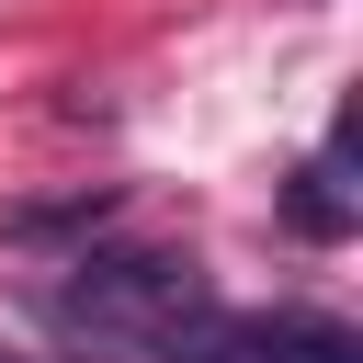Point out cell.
<instances>
[{
  "mask_svg": "<svg viewBox=\"0 0 363 363\" xmlns=\"http://www.w3.org/2000/svg\"><path fill=\"white\" fill-rule=\"evenodd\" d=\"M57 329H79V340H113V352H159L182 318H204L216 295H204V272L182 261V250H91L57 295Z\"/></svg>",
  "mask_w": 363,
  "mask_h": 363,
  "instance_id": "cell-1",
  "label": "cell"
},
{
  "mask_svg": "<svg viewBox=\"0 0 363 363\" xmlns=\"http://www.w3.org/2000/svg\"><path fill=\"white\" fill-rule=\"evenodd\" d=\"M284 227H295V238H318V250H329V238H352V182H340L329 159H306V170L284 182Z\"/></svg>",
  "mask_w": 363,
  "mask_h": 363,
  "instance_id": "cell-2",
  "label": "cell"
},
{
  "mask_svg": "<svg viewBox=\"0 0 363 363\" xmlns=\"http://www.w3.org/2000/svg\"><path fill=\"white\" fill-rule=\"evenodd\" d=\"M0 363H11V352H0Z\"/></svg>",
  "mask_w": 363,
  "mask_h": 363,
  "instance_id": "cell-3",
  "label": "cell"
}]
</instances>
